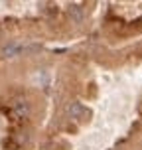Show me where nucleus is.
Returning <instances> with one entry per match:
<instances>
[{"instance_id":"2","label":"nucleus","mask_w":142,"mask_h":150,"mask_svg":"<svg viewBox=\"0 0 142 150\" xmlns=\"http://www.w3.org/2000/svg\"><path fill=\"white\" fill-rule=\"evenodd\" d=\"M67 14L73 18L75 22H79V20L83 18V8L79 6V4H69L67 6Z\"/></svg>"},{"instance_id":"1","label":"nucleus","mask_w":142,"mask_h":150,"mask_svg":"<svg viewBox=\"0 0 142 150\" xmlns=\"http://www.w3.org/2000/svg\"><path fill=\"white\" fill-rule=\"evenodd\" d=\"M12 115L18 119H26L28 117V105L24 99H14L12 101Z\"/></svg>"},{"instance_id":"4","label":"nucleus","mask_w":142,"mask_h":150,"mask_svg":"<svg viewBox=\"0 0 142 150\" xmlns=\"http://www.w3.org/2000/svg\"><path fill=\"white\" fill-rule=\"evenodd\" d=\"M18 52H20V45L8 44V45H4V50H2V55H4V57H10V55H16Z\"/></svg>"},{"instance_id":"3","label":"nucleus","mask_w":142,"mask_h":150,"mask_svg":"<svg viewBox=\"0 0 142 150\" xmlns=\"http://www.w3.org/2000/svg\"><path fill=\"white\" fill-rule=\"evenodd\" d=\"M83 112H85V107H83L81 103H71V105H69V115H71V117L79 119Z\"/></svg>"}]
</instances>
